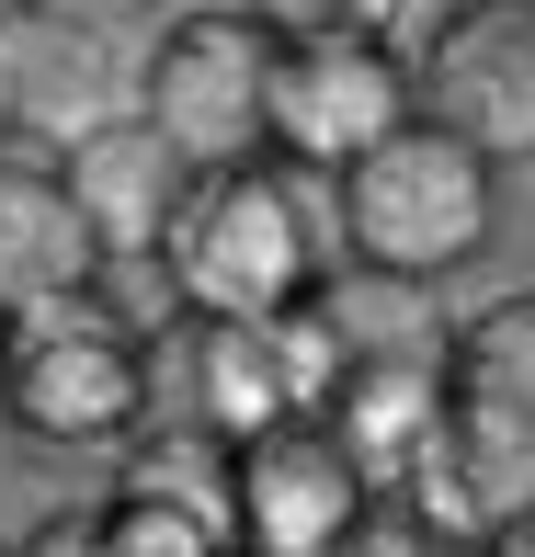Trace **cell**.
<instances>
[{
	"mask_svg": "<svg viewBox=\"0 0 535 557\" xmlns=\"http://www.w3.org/2000/svg\"><path fill=\"white\" fill-rule=\"evenodd\" d=\"M0 410L58 455H114L148 421V331L114 319V273L0 308Z\"/></svg>",
	"mask_w": 535,
	"mask_h": 557,
	"instance_id": "cell-3",
	"label": "cell"
},
{
	"mask_svg": "<svg viewBox=\"0 0 535 557\" xmlns=\"http://www.w3.org/2000/svg\"><path fill=\"white\" fill-rule=\"evenodd\" d=\"M148 262H160L171 308H194V319H273V308H296V296L319 285V216H308V194H296V160L263 148V160L183 171Z\"/></svg>",
	"mask_w": 535,
	"mask_h": 557,
	"instance_id": "cell-1",
	"label": "cell"
},
{
	"mask_svg": "<svg viewBox=\"0 0 535 557\" xmlns=\"http://www.w3.org/2000/svg\"><path fill=\"white\" fill-rule=\"evenodd\" d=\"M251 12H263V23H273V35H308V23H353V12H342V0H251Z\"/></svg>",
	"mask_w": 535,
	"mask_h": 557,
	"instance_id": "cell-17",
	"label": "cell"
},
{
	"mask_svg": "<svg viewBox=\"0 0 535 557\" xmlns=\"http://www.w3.org/2000/svg\"><path fill=\"white\" fill-rule=\"evenodd\" d=\"M0 137H12V91H0Z\"/></svg>",
	"mask_w": 535,
	"mask_h": 557,
	"instance_id": "cell-20",
	"label": "cell"
},
{
	"mask_svg": "<svg viewBox=\"0 0 535 557\" xmlns=\"http://www.w3.org/2000/svg\"><path fill=\"white\" fill-rule=\"evenodd\" d=\"M23 12H46V23H81V35H114V23H148L160 0H23Z\"/></svg>",
	"mask_w": 535,
	"mask_h": 557,
	"instance_id": "cell-15",
	"label": "cell"
},
{
	"mask_svg": "<svg viewBox=\"0 0 535 557\" xmlns=\"http://www.w3.org/2000/svg\"><path fill=\"white\" fill-rule=\"evenodd\" d=\"M35 546H46V557H81V546H104V512H58V523H35Z\"/></svg>",
	"mask_w": 535,
	"mask_h": 557,
	"instance_id": "cell-18",
	"label": "cell"
},
{
	"mask_svg": "<svg viewBox=\"0 0 535 557\" xmlns=\"http://www.w3.org/2000/svg\"><path fill=\"white\" fill-rule=\"evenodd\" d=\"M342 12H353V23H376V35H399V46H411L422 23L445 12V0H342Z\"/></svg>",
	"mask_w": 535,
	"mask_h": 557,
	"instance_id": "cell-16",
	"label": "cell"
},
{
	"mask_svg": "<svg viewBox=\"0 0 535 557\" xmlns=\"http://www.w3.org/2000/svg\"><path fill=\"white\" fill-rule=\"evenodd\" d=\"M69 285H104V239H92L58 160H23L0 137V308H35V296H69Z\"/></svg>",
	"mask_w": 535,
	"mask_h": 557,
	"instance_id": "cell-9",
	"label": "cell"
},
{
	"mask_svg": "<svg viewBox=\"0 0 535 557\" xmlns=\"http://www.w3.org/2000/svg\"><path fill=\"white\" fill-rule=\"evenodd\" d=\"M411 114L455 125L478 160H535V0H445L411 35Z\"/></svg>",
	"mask_w": 535,
	"mask_h": 557,
	"instance_id": "cell-5",
	"label": "cell"
},
{
	"mask_svg": "<svg viewBox=\"0 0 535 557\" xmlns=\"http://www.w3.org/2000/svg\"><path fill=\"white\" fill-rule=\"evenodd\" d=\"M445 387L535 421V285L490 296L478 319H445Z\"/></svg>",
	"mask_w": 535,
	"mask_h": 557,
	"instance_id": "cell-13",
	"label": "cell"
},
{
	"mask_svg": "<svg viewBox=\"0 0 535 557\" xmlns=\"http://www.w3.org/2000/svg\"><path fill=\"white\" fill-rule=\"evenodd\" d=\"M319 421L342 433V455L376 478V490H399V467H411L422 433L445 421V342L433 352H353V364L330 375Z\"/></svg>",
	"mask_w": 535,
	"mask_h": 557,
	"instance_id": "cell-10",
	"label": "cell"
},
{
	"mask_svg": "<svg viewBox=\"0 0 535 557\" xmlns=\"http://www.w3.org/2000/svg\"><path fill=\"white\" fill-rule=\"evenodd\" d=\"M273 23L251 12H183L160 23V46H148V81H137V114L160 125L171 148H183V171L206 160H263L273 148Z\"/></svg>",
	"mask_w": 535,
	"mask_h": 557,
	"instance_id": "cell-4",
	"label": "cell"
},
{
	"mask_svg": "<svg viewBox=\"0 0 535 557\" xmlns=\"http://www.w3.org/2000/svg\"><path fill=\"white\" fill-rule=\"evenodd\" d=\"M490 557H535V500H524L513 523H490Z\"/></svg>",
	"mask_w": 535,
	"mask_h": 557,
	"instance_id": "cell-19",
	"label": "cell"
},
{
	"mask_svg": "<svg viewBox=\"0 0 535 557\" xmlns=\"http://www.w3.org/2000/svg\"><path fill=\"white\" fill-rule=\"evenodd\" d=\"M58 171H69V194H81L92 239H104V273L160 250V216H171V194H183V148L148 114H92L81 137L58 148Z\"/></svg>",
	"mask_w": 535,
	"mask_h": 557,
	"instance_id": "cell-8",
	"label": "cell"
},
{
	"mask_svg": "<svg viewBox=\"0 0 535 557\" xmlns=\"http://www.w3.org/2000/svg\"><path fill=\"white\" fill-rule=\"evenodd\" d=\"M399 114H411V46L399 35H376V23H308V35L273 46V160L330 183Z\"/></svg>",
	"mask_w": 535,
	"mask_h": 557,
	"instance_id": "cell-6",
	"label": "cell"
},
{
	"mask_svg": "<svg viewBox=\"0 0 535 557\" xmlns=\"http://www.w3.org/2000/svg\"><path fill=\"white\" fill-rule=\"evenodd\" d=\"M114 490H160V500H183L217 546H240V444H228L217 421H194V410H148L137 433L114 444Z\"/></svg>",
	"mask_w": 535,
	"mask_h": 557,
	"instance_id": "cell-11",
	"label": "cell"
},
{
	"mask_svg": "<svg viewBox=\"0 0 535 557\" xmlns=\"http://www.w3.org/2000/svg\"><path fill=\"white\" fill-rule=\"evenodd\" d=\"M365 500H376V478L342 455V433L319 410L240 433V546L251 557H342Z\"/></svg>",
	"mask_w": 535,
	"mask_h": 557,
	"instance_id": "cell-7",
	"label": "cell"
},
{
	"mask_svg": "<svg viewBox=\"0 0 535 557\" xmlns=\"http://www.w3.org/2000/svg\"><path fill=\"white\" fill-rule=\"evenodd\" d=\"M330 194H342V250L376 273H411V285H445L501 227V160H478L433 114H399L388 137H365L330 171Z\"/></svg>",
	"mask_w": 535,
	"mask_h": 557,
	"instance_id": "cell-2",
	"label": "cell"
},
{
	"mask_svg": "<svg viewBox=\"0 0 535 557\" xmlns=\"http://www.w3.org/2000/svg\"><path fill=\"white\" fill-rule=\"evenodd\" d=\"M308 308H319V331L342 342V364H353V352H433V342H445L433 285H411V273H376V262H342V273L319 262Z\"/></svg>",
	"mask_w": 535,
	"mask_h": 557,
	"instance_id": "cell-12",
	"label": "cell"
},
{
	"mask_svg": "<svg viewBox=\"0 0 535 557\" xmlns=\"http://www.w3.org/2000/svg\"><path fill=\"white\" fill-rule=\"evenodd\" d=\"M104 546L114 557H228L206 523H194L183 500H160V490H114L104 500Z\"/></svg>",
	"mask_w": 535,
	"mask_h": 557,
	"instance_id": "cell-14",
	"label": "cell"
}]
</instances>
